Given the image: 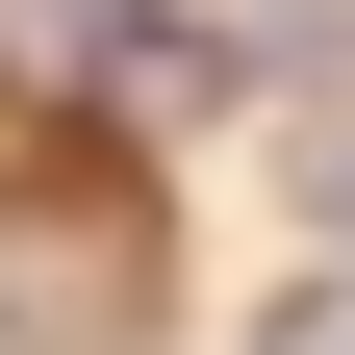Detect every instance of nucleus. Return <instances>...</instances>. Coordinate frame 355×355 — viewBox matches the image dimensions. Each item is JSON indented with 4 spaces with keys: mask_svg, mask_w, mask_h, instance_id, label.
<instances>
[{
    "mask_svg": "<svg viewBox=\"0 0 355 355\" xmlns=\"http://www.w3.org/2000/svg\"><path fill=\"white\" fill-rule=\"evenodd\" d=\"M127 254H153L127 178H26L0 203V330H127Z\"/></svg>",
    "mask_w": 355,
    "mask_h": 355,
    "instance_id": "1",
    "label": "nucleus"
}]
</instances>
